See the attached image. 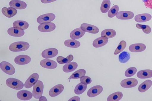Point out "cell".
<instances>
[{"label":"cell","mask_w":152,"mask_h":101,"mask_svg":"<svg viewBox=\"0 0 152 101\" xmlns=\"http://www.w3.org/2000/svg\"><path fill=\"white\" fill-rule=\"evenodd\" d=\"M78 64L75 62H70L66 63L63 67L62 70L65 73H69L73 71L77 67Z\"/></svg>","instance_id":"obj_24"},{"label":"cell","mask_w":152,"mask_h":101,"mask_svg":"<svg viewBox=\"0 0 152 101\" xmlns=\"http://www.w3.org/2000/svg\"><path fill=\"white\" fill-rule=\"evenodd\" d=\"M85 32L81 28H78L71 31L70 34V37L72 39H78L83 37Z\"/></svg>","instance_id":"obj_19"},{"label":"cell","mask_w":152,"mask_h":101,"mask_svg":"<svg viewBox=\"0 0 152 101\" xmlns=\"http://www.w3.org/2000/svg\"><path fill=\"white\" fill-rule=\"evenodd\" d=\"M29 47V44L27 42L17 41L11 44L9 46V48L11 51L18 52L26 51Z\"/></svg>","instance_id":"obj_1"},{"label":"cell","mask_w":152,"mask_h":101,"mask_svg":"<svg viewBox=\"0 0 152 101\" xmlns=\"http://www.w3.org/2000/svg\"><path fill=\"white\" fill-rule=\"evenodd\" d=\"M138 81L133 78H128L124 79L121 81V86L125 88H130L135 86L138 84Z\"/></svg>","instance_id":"obj_7"},{"label":"cell","mask_w":152,"mask_h":101,"mask_svg":"<svg viewBox=\"0 0 152 101\" xmlns=\"http://www.w3.org/2000/svg\"><path fill=\"white\" fill-rule=\"evenodd\" d=\"M119 7L117 5H115L112 7L108 12V16L110 18L115 17L118 12Z\"/></svg>","instance_id":"obj_36"},{"label":"cell","mask_w":152,"mask_h":101,"mask_svg":"<svg viewBox=\"0 0 152 101\" xmlns=\"http://www.w3.org/2000/svg\"><path fill=\"white\" fill-rule=\"evenodd\" d=\"M80 81L81 83L87 85L91 83L92 80L89 77L84 75L80 78Z\"/></svg>","instance_id":"obj_40"},{"label":"cell","mask_w":152,"mask_h":101,"mask_svg":"<svg viewBox=\"0 0 152 101\" xmlns=\"http://www.w3.org/2000/svg\"><path fill=\"white\" fill-rule=\"evenodd\" d=\"M0 67L1 70L7 74L12 75L15 72L14 67L9 62L3 61L0 63Z\"/></svg>","instance_id":"obj_4"},{"label":"cell","mask_w":152,"mask_h":101,"mask_svg":"<svg viewBox=\"0 0 152 101\" xmlns=\"http://www.w3.org/2000/svg\"><path fill=\"white\" fill-rule=\"evenodd\" d=\"M108 39L105 37L101 36L94 40L92 43L93 46L96 48L102 47L108 42Z\"/></svg>","instance_id":"obj_21"},{"label":"cell","mask_w":152,"mask_h":101,"mask_svg":"<svg viewBox=\"0 0 152 101\" xmlns=\"http://www.w3.org/2000/svg\"><path fill=\"white\" fill-rule=\"evenodd\" d=\"M80 100V97L78 96H75L73 97L72 98L69 99V101H79Z\"/></svg>","instance_id":"obj_42"},{"label":"cell","mask_w":152,"mask_h":101,"mask_svg":"<svg viewBox=\"0 0 152 101\" xmlns=\"http://www.w3.org/2000/svg\"><path fill=\"white\" fill-rule=\"evenodd\" d=\"M80 28L85 31L93 34L98 33L99 31V28L96 26L87 23L81 24Z\"/></svg>","instance_id":"obj_9"},{"label":"cell","mask_w":152,"mask_h":101,"mask_svg":"<svg viewBox=\"0 0 152 101\" xmlns=\"http://www.w3.org/2000/svg\"><path fill=\"white\" fill-rule=\"evenodd\" d=\"M6 84L10 88L15 90H20L24 86V84L21 81L12 78L7 79L6 81Z\"/></svg>","instance_id":"obj_2"},{"label":"cell","mask_w":152,"mask_h":101,"mask_svg":"<svg viewBox=\"0 0 152 101\" xmlns=\"http://www.w3.org/2000/svg\"><path fill=\"white\" fill-rule=\"evenodd\" d=\"M126 42L124 40L121 41L115 49L114 54L117 55L123 50L126 47Z\"/></svg>","instance_id":"obj_37"},{"label":"cell","mask_w":152,"mask_h":101,"mask_svg":"<svg viewBox=\"0 0 152 101\" xmlns=\"http://www.w3.org/2000/svg\"><path fill=\"white\" fill-rule=\"evenodd\" d=\"M73 56L72 54H69L66 58L59 56L57 57L56 60L60 64H66L71 62L73 59Z\"/></svg>","instance_id":"obj_33"},{"label":"cell","mask_w":152,"mask_h":101,"mask_svg":"<svg viewBox=\"0 0 152 101\" xmlns=\"http://www.w3.org/2000/svg\"><path fill=\"white\" fill-rule=\"evenodd\" d=\"M137 77L144 79L152 77V70L149 69L143 70L138 71L137 74Z\"/></svg>","instance_id":"obj_25"},{"label":"cell","mask_w":152,"mask_h":101,"mask_svg":"<svg viewBox=\"0 0 152 101\" xmlns=\"http://www.w3.org/2000/svg\"><path fill=\"white\" fill-rule=\"evenodd\" d=\"M64 86L61 84L56 85L49 91V94L51 97H55L61 93L63 91Z\"/></svg>","instance_id":"obj_18"},{"label":"cell","mask_w":152,"mask_h":101,"mask_svg":"<svg viewBox=\"0 0 152 101\" xmlns=\"http://www.w3.org/2000/svg\"><path fill=\"white\" fill-rule=\"evenodd\" d=\"M134 16V13L130 11H121L118 12L116 15L118 19L121 20L132 19Z\"/></svg>","instance_id":"obj_15"},{"label":"cell","mask_w":152,"mask_h":101,"mask_svg":"<svg viewBox=\"0 0 152 101\" xmlns=\"http://www.w3.org/2000/svg\"><path fill=\"white\" fill-rule=\"evenodd\" d=\"M64 44L69 47L77 48L80 47V43L79 41L75 40L68 39L64 41Z\"/></svg>","instance_id":"obj_28"},{"label":"cell","mask_w":152,"mask_h":101,"mask_svg":"<svg viewBox=\"0 0 152 101\" xmlns=\"http://www.w3.org/2000/svg\"><path fill=\"white\" fill-rule=\"evenodd\" d=\"M130 58V54L126 51L122 52L119 55L118 60L119 62L124 63L127 62Z\"/></svg>","instance_id":"obj_34"},{"label":"cell","mask_w":152,"mask_h":101,"mask_svg":"<svg viewBox=\"0 0 152 101\" xmlns=\"http://www.w3.org/2000/svg\"><path fill=\"white\" fill-rule=\"evenodd\" d=\"M39 74L37 73L32 74L27 79L24 83V86L27 89L31 87L38 81Z\"/></svg>","instance_id":"obj_8"},{"label":"cell","mask_w":152,"mask_h":101,"mask_svg":"<svg viewBox=\"0 0 152 101\" xmlns=\"http://www.w3.org/2000/svg\"><path fill=\"white\" fill-rule=\"evenodd\" d=\"M87 85L80 83L77 84L74 89L75 93L76 94L79 95L83 93L86 90Z\"/></svg>","instance_id":"obj_32"},{"label":"cell","mask_w":152,"mask_h":101,"mask_svg":"<svg viewBox=\"0 0 152 101\" xmlns=\"http://www.w3.org/2000/svg\"><path fill=\"white\" fill-rule=\"evenodd\" d=\"M137 69L135 67H131L128 68L125 72V75L127 77H130L135 75Z\"/></svg>","instance_id":"obj_39"},{"label":"cell","mask_w":152,"mask_h":101,"mask_svg":"<svg viewBox=\"0 0 152 101\" xmlns=\"http://www.w3.org/2000/svg\"><path fill=\"white\" fill-rule=\"evenodd\" d=\"M57 0H40L44 4H47L56 1Z\"/></svg>","instance_id":"obj_43"},{"label":"cell","mask_w":152,"mask_h":101,"mask_svg":"<svg viewBox=\"0 0 152 101\" xmlns=\"http://www.w3.org/2000/svg\"><path fill=\"white\" fill-rule=\"evenodd\" d=\"M31 57L28 55H21L15 57L14 62L16 64L19 65H24L29 63L31 61Z\"/></svg>","instance_id":"obj_11"},{"label":"cell","mask_w":152,"mask_h":101,"mask_svg":"<svg viewBox=\"0 0 152 101\" xmlns=\"http://www.w3.org/2000/svg\"><path fill=\"white\" fill-rule=\"evenodd\" d=\"M9 5L11 7L18 9H24L27 6L25 2L18 0H11L9 2Z\"/></svg>","instance_id":"obj_17"},{"label":"cell","mask_w":152,"mask_h":101,"mask_svg":"<svg viewBox=\"0 0 152 101\" xmlns=\"http://www.w3.org/2000/svg\"><path fill=\"white\" fill-rule=\"evenodd\" d=\"M86 70L83 69H81L76 70L68 78L70 80L71 79H78L84 76L86 73Z\"/></svg>","instance_id":"obj_30"},{"label":"cell","mask_w":152,"mask_h":101,"mask_svg":"<svg viewBox=\"0 0 152 101\" xmlns=\"http://www.w3.org/2000/svg\"><path fill=\"white\" fill-rule=\"evenodd\" d=\"M103 90V88L101 86H95L88 90L87 95L89 97H94L100 94L102 92Z\"/></svg>","instance_id":"obj_13"},{"label":"cell","mask_w":152,"mask_h":101,"mask_svg":"<svg viewBox=\"0 0 152 101\" xmlns=\"http://www.w3.org/2000/svg\"><path fill=\"white\" fill-rule=\"evenodd\" d=\"M136 27L138 29H142L143 31L146 34H149L151 31V27L148 25L137 23L136 25Z\"/></svg>","instance_id":"obj_38"},{"label":"cell","mask_w":152,"mask_h":101,"mask_svg":"<svg viewBox=\"0 0 152 101\" xmlns=\"http://www.w3.org/2000/svg\"><path fill=\"white\" fill-rule=\"evenodd\" d=\"M17 97L20 100H28L32 98L33 94L30 91L26 90H21L17 93Z\"/></svg>","instance_id":"obj_16"},{"label":"cell","mask_w":152,"mask_h":101,"mask_svg":"<svg viewBox=\"0 0 152 101\" xmlns=\"http://www.w3.org/2000/svg\"><path fill=\"white\" fill-rule=\"evenodd\" d=\"M123 96L122 93L117 92L110 95L107 98L108 101H118L121 100Z\"/></svg>","instance_id":"obj_29"},{"label":"cell","mask_w":152,"mask_h":101,"mask_svg":"<svg viewBox=\"0 0 152 101\" xmlns=\"http://www.w3.org/2000/svg\"><path fill=\"white\" fill-rule=\"evenodd\" d=\"M2 14L8 18H11L14 16L17 13V10L12 7H3L1 10Z\"/></svg>","instance_id":"obj_23"},{"label":"cell","mask_w":152,"mask_h":101,"mask_svg":"<svg viewBox=\"0 0 152 101\" xmlns=\"http://www.w3.org/2000/svg\"><path fill=\"white\" fill-rule=\"evenodd\" d=\"M40 65L42 67L50 69H53L57 66V64L55 61L50 59H44L40 62Z\"/></svg>","instance_id":"obj_12"},{"label":"cell","mask_w":152,"mask_h":101,"mask_svg":"<svg viewBox=\"0 0 152 101\" xmlns=\"http://www.w3.org/2000/svg\"><path fill=\"white\" fill-rule=\"evenodd\" d=\"M56 27L54 23L51 22L40 24L38 27V30L41 32H50L54 30Z\"/></svg>","instance_id":"obj_5"},{"label":"cell","mask_w":152,"mask_h":101,"mask_svg":"<svg viewBox=\"0 0 152 101\" xmlns=\"http://www.w3.org/2000/svg\"><path fill=\"white\" fill-rule=\"evenodd\" d=\"M146 7L152 9V0H142Z\"/></svg>","instance_id":"obj_41"},{"label":"cell","mask_w":152,"mask_h":101,"mask_svg":"<svg viewBox=\"0 0 152 101\" xmlns=\"http://www.w3.org/2000/svg\"><path fill=\"white\" fill-rule=\"evenodd\" d=\"M56 17L55 15L53 13H49L42 15L38 17L37 20L39 24L48 23L53 21Z\"/></svg>","instance_id":"obj_6"},{"label":"cell","mask_w":152,"mask_h":101,"mask_svg":"<svg viewBox=\"0 0 152 101\" xmlns=\"http://www.w3.org/2000/svg\"><path fill=\"white\" fill-rule=\"evenodd\" d=\"M116 35L115 30L112 29H107L102 31L101 33V36L105 37L108 39L112 38Z\"/></svg>","instance_id":"obj_27"},{"label":"cell","mask_w":152,"mask_h":101,"mask_svg":"<svg viewBox=\"0 0 152 101\" xmlns=\"http://www.w3.org/2000/svg\"><path fill=\"white\" fill-rule=\"evenodd\" d=\"M58 53V51L57 49L55 48H50L43 51L41 54L43 57L48 59L55 57Z\"/></svg>","instance_id":"obj_10"},{"label":"cell","mask_w":152,"mask_h":101,"mask_svg":"<svg viewBox=\"0 0 152 101\" xmlns=\"http://www.w3.org/2000/svg\"><path fill=\"white\" fill-rule=\"evenodd\" d=\"M152 81L150 80H147L142 83L139 86L138 90L141 92H144L151 86Z\"/></svg>","instance_id":"obj_26"},{"label":"cell","mask_w":152,"mask_h":101,"mask_svg":"<svg viewBox=\"0 0 152 101\" xmlns=\"http://www.w3.org/2000/svg\"><path fill=\"white\" fill-rule=\"evenodd\" d=\"M146 48L145 45L142 43L134 44L129 47V50L132 52H140L143 51Z\"/></svg>","instance_id":"obj_20"},{"label":"cell","mask_w":152,"mask_h":101,"mask_svg":"<svg viewBox=\"0 0 152 101\" xmlns=\"http://www.w3.org/2000/svg\"><path fill=\"white\" fill-rule=\"evenodd\" d=\"M14 27H17L23 30L27 29L29 26L28 23L26 21L23 20L15 21L13 24Z\"/></svg>","instance_id":"obj_31"},{"label":"cell","mask_w":152,"mask_h":101,"mask_svg":"<svg viewBox=\"0 0 152 101\" xmlns=\"http://www.w3.org/2000/svg\"><path fill=\"white\" fill-rule=\"evenodd\" d=\"M7 32L9 35L14 37L22 36L25 33L23 30L18 28L14 27L9 28L8 29Z\"/></svg>","instance_id":"obj_14"},{"label":"cell","mask_w":152,"mask_h":101,"mask_svg":"<svg viewBox=\"0 0 152 101\" xmlns=\"http://www.w3.org/2000/svg\"><path fill=\"white\" fill-rule=\"evenodd\" d=\"M44 89L43 82L40 80L37 81L34 85L32 91L33 97L36 99H39L42 96Z\"/></svg>","instance_id":"obj_3"},{"label":"cell","mask_w":152,"mask_h":101,"mask_svg":"<svg viewBox=\"0 0 152 101\" xmlns=\"http://www.w3.org/2000/svg\"><path fill=\"white\" fill-rule=\"evenodd\" d=\"M111 4L110 0H104L100 7V11L103 13L107 12L109 10Z\"/></svg>","instance_id":"obj_35"},{"label":"cell","mask_w":152,"mask_h":101,"mask_svg":"<svg viewBox=\"0 0 152 101\" xmlns=\"http://www.w3.org/2000/svg\"><path fill=\"white\" fill-rule=\"evenodd\" d=\"M152 18L151 15L148 13H142L136 15L134 20L137 22L142 23L150 20Z\"/></svg>","instance_id":"obj_22"},{"label":"cell","mask_w":152,"mask_h":101,"mask_svg":"<svg viewBox=\"0 0 152 101\" xmlns=\"http://www.w3.org/2000/svg\"><path fill=\"white\" fill-rule=\"evenodd\" d=\"M47 101L46 97L44 96H41L39 100V101Z\"/></svg>","instance_id":"obj_44"}]
</instances>
